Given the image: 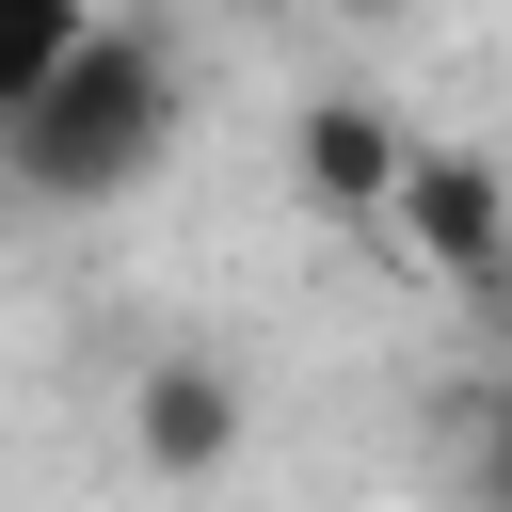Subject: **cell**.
<instances>
[{
	"label": "cell",
	"instance_id": "1",
	"mask_svg": "<svg viewBox=\"0 0 512 512\" xmlns=\"http://www.w3.org/2000/svg\"><path fill=\"white\" fill-rule=\"evenodd\" d=\"M176 112H192V80H176L160 16H96V32L64 48V80L0 128V176H16L32 208H112V192H144V176H160Z\"/></svg>",
	"mask_w": 512,
	"mask_h": 512
},
{
	"label": "cell",
	"instance_id": "6",
	"mask_svg": "<svg viewBox=\"0 0 512 512\" xmlns=\"http://www.w3.org/2000/svg\"><path fill=\"white\" fill-rule=\"evenodd\" d=\"M464 480H480V512H512V368L464 400Z\"/></svg>",
	"mask_w": 512,
	"mask_h": 512
},
{
	"label": "cell",
	"instance_id": "2",
	"mask_svg": "<svg viewBox=\"0 0 512 512\" xmlns=\"http://www.w3.org/2000/svg\"><path fill=\"white\" fill-rule=\"evenodd\" d=\"M368 240H384V256H416L448 304L512 320V160H480V144H416Z\"/></svg>",
	"mask_w": 512,
	"mask_h": 512
},
{
	"label": "cell",
	"instance_id": "7",
	"mask_svg": "<svg viewBox=\"0 0 512 512\" xmlns=\"http://www.w3.org/2000/svg\"><path fill=\"white\" fill-rule=\"evenodd\" d=\"M320 16H352V32H384V16H400V0H320Z\"/></svg>",
	"mask_w": 512,
	"mask_h": 512
},
{
	"label": "cell",
	"instance_id": "3",
	"mask_svg": "<svg viewBox=\"0 0 512 512\" xmlns=\"http://www.w3.org/2000/svg\"><path fill=\"white\" fill-rule=\"evenodd\" d=\"M240 432H256L240 368H208V352H144V368H128V464H144V480H224Z\"/></svg>",
	"mask_w": 512,
	"mask_h": 512
},
{
	"label": "cell",
	"instance_id": "5",
	"mask_svg": "<svg viewBox=\"0 0 512 512\" xmlns=\"http://www.w3.org/2000/svg\"><path fill=\"white\" fill-rule=\"evenodd\" d=\"M80 32H96V0H0V128L64 80V48H80Z\"/></svg>",
	"mask_w": 512,
	"mask_h": 512
},
{
	"label": "cell",
	"instance_id": "4",
	"mask_svg": "<svg viewBox=\"0 0 512 512\" xmlns=\"http://www.w3.org/2000/svg\"><path fill=\"white\" fill-rule=\"evenodd\" d=\"M400 160H416V128H400L384 96H352V80L288 112V176H304V208H336V224H384Z\"/></svg>",
	"mask_w": 512,
	"mask_h": 512
}]
</instances>
